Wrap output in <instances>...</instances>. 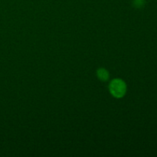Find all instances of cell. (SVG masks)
<instances>
[{
  "label": "cell",
  "instance_id": "cell-2",
  "mask_svg": "<svg viewBox=\"0 0 157 157\" xmlns=\"http://www.w3.org/2000/svg\"><path fill=\"white\" fill-rule=\"evenodd\" d=\"M97 76L98 78L101 81L103 82H106L109 80L110 78V73L107 69L104 68V67H101L97 71Z\"/></svg>",
  "mask_w": 157,
  "mask_h": 157
},
{
  "label": "cell",
  "instance_id": "cell-1",
  "mask_svg": "<svg viewBox=\"0 0 157 157\" xmlns=\"http://www.w3.org/2000/svg\"><path fill=\"white\" fill-rule=\"evenodd\" d=\"M109 91L117 99L123 98L127 91V84L121 78H114L109 84Z\"/></svg>",
  "mask_w": 157,
  "mask_h": 157
},
{
  "label": "cell",
  "instance_id": "cell-3",
  "mask_svg": "<svg viewBox=\"0 0 157 157\" xmlns=\"http://www.w3.org/2000/svg\"><path fill=\"white\" fill-rule=\"evenodd\" d=\"M133 4L136 8H142L145 4V0H134Z\"/></svg>",
  "mask_w": 157,
  "mask_h": 157
}]
</instances>
